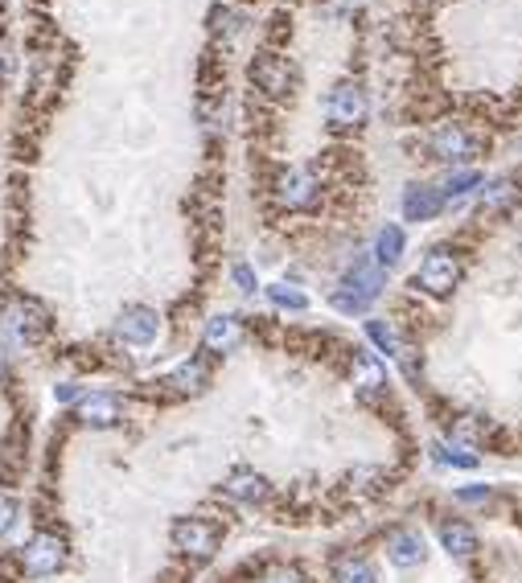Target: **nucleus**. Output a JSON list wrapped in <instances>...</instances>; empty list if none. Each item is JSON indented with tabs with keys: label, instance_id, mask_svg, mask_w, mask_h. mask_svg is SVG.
Listing matches in <instances>:
<instances>
[{
	"label": "nucleus",
	"instance_id": "nucleus-1",
	"mask_svg": "<svg viewBox=\"0 0 522 583\" xmlns=\"http://www.w3.org/2000/svg\"><path fill=\"white\" fill-rule=\"evenodd\" d=\"M251 82L272 99H288L292 87H297V74H292L288 57L272 54V49H259V54L251 57Z\"/></svg>",
	"mask_w": 522,
	"mask_h": 583
},
{
	"label": "nucleus",
	"instance_id": "nucleus-2",
	"mask_svg": "<svg viewBox=\"0 0 522 583\" xmlns=\"http://www.w3.org/2000/svg\"><path fill=\"white\" fill-rule=\"evenodd\" d=\"M432 152L440 156V161H473V156L485 152V136H477L473 128H465V123H444V128L432 136Z\"/></svg>",
	"mask_w": 522,
	"mask_h": 583
},
{
	"label": "nucleus",
	"instance_id": "nucleus-3",
	"mask_svg": "<svg viewBox=\"0 0 522 583\" xmlns=\"http://www.w3.org/2000/svg\"><path fill=\"white\" fill-rule=\"evenodd\" d=\"M325 115H329V123L341 131L362 128V120H366L362 87H358V82H338V87L329 90V99H325Z\"/></svg>",
	"mask_w": 522,
	"mask_h": 583
},
{
	"label": "nucleus",
	"instance_id": "nucleus-4",
	"mask_svg": "<svg viewBox=\"0 0 522 583\" xmlns=\"http://www.w3.org/2000/svg\"><path fill=\"white\" fill-rule=\"evenodd\" d=\"M62 563H67V542H62L58 534H34V538L26 542V550H21V571L34 575V579L54 575Z\"/></svg>",
	"mask_w": 522,
	"mask_h": 583
},
{
	"label": "nucleus",
	"instance_id": "nucleus-5",
	"mask_svg": "<svg viewBox=\"0 0 522 583\" xmlns=\"http://www.w3.org/2000/svg\"><path fill=\"white\" fill-rule=\"evenodd\" d=\"M415 284L432 296H448L456 284H461V267H456V259L448 251H428L423 263H420V271H415Z\"/></svg>",
	"mask_w": 522,
	"mask_h": 583
},
{
	"label": "nucleus",
	"instance_id": "nucleus-6",
	"mask_svg": "<svg viewBox=\"0 0 522 583\" xmlns=\"http://www.w3.org/2000/svg\"><path fill=\"white\" fill-rule=\"evenodd\" d=\"M218 526L214 522H202V517H182V522H173V547L185 550V555L193 558H210L218 550Z\"/></svg>",
	"mask_w": 522,
	"mask_h": 583
},
{
	"label": "nucleus",
	"instance_id": "nucleus-7",
	"mask_svg": "<svg viewBox=\"0 0 522 583\" xmlns=\"http://www.w3.org/2000/svg\"><path fill=\"white\" fill-rule=\"evenodd\" d=\"M276 197L288 210H308V205H317V177L305 169H284L276 181Z\"/></svg>",
	"mask_w": 522,
	"mask_h": 583
},
{
	"label": "nucleus",
	"instance_id": "nucleus-8",
	"mask_svg": "<svg viewBox=\"0 0 522 583\" xmlns=\"http://www.w3.org/2000/svg\"><path fill=\"white\" fill-rule=\"evenodd\" d=\"M157 328H161V317L152 308H144V304L124 308V312H120V320H116V333L124 337L128 345H152V341H157Z\"/></svg>",
	"mask_w": 522,
	"mask_h": 583
},
{
	"label": "nucleus",
	"instance_id": "nucleus-9",
	"mask_svg": "<svg viewBox=\"0 0 522 583\" xmlns=\"http://www.w3.org/2000/svg\"><path fill=\"white\" fill-rule=\"evenodd\" d=\"M382 284H387V271H382L374 259H358L354 267L346 271V279H341V287H346L354 300H362V304H371L374 296L382 292Z\"/></svg>",
	"mask_w": 522,
	"mask_h": 583
},
{
	"label": "nucleus",
	"instance_id": "nucleus-10",
	"mask_svg": "<svg viewBox=\"0 0 522 583\" xmlns=\"http://www.w3.org/2000/svg\"><path fill=\"white\" fill-rule=\"evenodd\" d=\"M9 328L21 337L26 345H34L37 337L46 333V312L37 300H29V296H17V300L9 304Z\"/></svg>",
	"mask_w": 522,
	"mask_h": 583
},
{
	"label": "nucleus",
	"instance_id": "nucleus-11",
	"mask_svg": "<svg viewBox=\"0 0 522 583\" xmlns=\"http://www.w3.org/2000/svg\"><path fill=\"white\" fill-rule=\"evenodd\" d=\"M387 558L395 567H420L428 558V547L415 530H391L387 534Z\"/></svg>",
	"mask_w": 522,
	"mask_h": 583
},
{
	"label": "nucleus",
	"instance_id": "nucleus-12",
	"mask_svg": "<svg viewBox=\"0 0 522 583\" xmlns=\"http://www.w3.org/2000/svg\"><path fill=\"white\" fill-rule=\"evenodd\" d=\"M440 210H444V193H440V189L412 185L403 193V218L407 222H428V218H436Z\"/></svg>",
	"mask_w": 522,
	"mask_h": 583
},
{
	"label": "nucleus",
	"instance_id": "nucleus-13",
	"mask_svg": "<svg viewBox=\"0 0 522 583\" xmlns=\"http://www.w3.org/2000/svg\"><path fill=\"white\" fill-rule=\"evenodd\" d=\"M78 419L87 427H116L120 423V399L116 394H87L78 402Z\"/></svg>",
	"mask_w": 522,
	"mask_h": 583
},
{
	"label": "nucleus",
	"instance_id": "nucleus-14",
	"mask_svg": "<svg viewBox=\"0 0 522 583\" xmlns=\"http://www.w3.org/2000/svg\"><path fill=\"white\" fill-rule=\"evenodd\" d=\"M226 493L235 501H243V505H259L267 497V481L259 473H251V468H239V473L226 476Z\"/></svg>",
	"mask_w": 522,
	"mask_h": 583
},
{
	"label": "nucleus",
	"instance_id": "nucleus-15",
	"mask_svg": "<svg viewBox=\"0 0 522 583\" xmlns=\"http://www.w3.org/2000/svg\"><path fill=\"white\" fill-rule=\"evenodd\" d=\"M354 386L362 394H374L387 386V370H382V361L374 358V353H366V349L354 353Z\"/></svg>",
	"mask_w": 522,
	"mask_h": 583
},
{
	"label": "nucleus",
	"instance_id": "nucleus-16",
	"mask_svg": "<svg viewBox=\"0 0 522 583\" xmlns=\"http://www.w3.org/2000/svg\"><path fill=\"white\" fill-rule=\"evenodd\" d=\"M239 320L235 317H210L206 320V349L210 353H231L239 345Z\"/></svg>",
	"mask_w": 522,
	"mask_h": 583
},
{
	"label": "nucleus",
	"instance_id": "nucleus-17",
	"mask_svg": "<svg viewBox=\"0 0 522 583\" xmlns=\"http://www.w3.org/2000/svg\"><path fill=\"white\" fill-rule=\"evenodd\" d=\"M440 542H444V550L453 558H469L473 547H477V538H473L469 522H444L440 526Z\"/></svg>",
	"mask_w": 522,
	"mask_h": 583
},
{
	"label": "nucleus",
	"instance_id": "nucleus-18",
	"mask_svg": "<svg viewBox=\"0 0 522 583\" xmlns=\"http://www.w3.org/2000/svg\"><path fill=\"white\" fill-rule=\"evenodd\" d=\"M333 579L338 583H379V575H374V563L362 555H346L333 563Z\"/></svg>",
	"mask_w": 522,
	"mask_h": 583
},
{
	"label": "nucleus",
	"instance_id": "nucleus-19",
	"mask_svg": "<svg viewBox=\"0 0 522 583\" xmlns=\"http://www.w3.org/2000/svg\"><path fill=\"white\" fill-rule=\"evenodd\" d=\"M403 246H407L403 230H399V226H382L379 238H374V263H379V267L399 263V259H403Z\"/></svg>",
	"mask_w": 522,
	"mask_h": 583
},
{
	"label": "nucleus",
	"instance_id": "nucleus-20",
	"mask_svg": "<svg viewBox=\"0 0 522 583\" xmlns=\"http://www.w3.org/2000/svg\"><path fill=\"white\" fill-rule=\"evenodd\" d=\"M161 386H173L177 394H193L206 386V366H202V361H185V366H177Z\"/></svg>",
	"mask_w": 522,
	"mask_h": 583
},
{
	"label": "nucleus",
	"instance_id": "nucleus-21",
	"mask_svg": "<svg viewBox=\"0 0 522 583\" xmlns=\"http://www.w3.org/2000/svg\"><path fill=\"white\" fill-rule=\"evenodd\" d=\"M267 300L280 304V308H292V312H305L308 308V296L297 292V287H288V284H272V287H267Z\"/></svg>",
	"mask_w": 522,
	"mask_h": 583
},
{
	"label": "nucleus",
	"instance_id": "nucleus-22",
	"mask_svg": "<svg viewBox=\"0 0 522 583\" xmlns=\"http://www.w3.org/2000/svg\"><path fill=\"white\" fill-rule=\"evenodd\" d=\"M366 337L379 345V353H395V358H399V349H403V345H399V337L391 333L387 320H366Z\"/></svg>",
	"mask_w": 522,
	"mask_h": 583
},
{
	"label": "nucleus",
	"instance_id": "nucleus-23",
	"mask_svg": "<svg viewBox=\"0 0 522 583\" xmlns=\"http://www.w3.org/2000/svg\"><path fill=\"white\" fill-rule=\"evenodd\" d=\"M481 185V172H456V177H448V185L444 189H440V193H444V197H465V193H469V189H477Z\"/></svg>",
	"mask_w": 522,
	"mask_h": 583
},
{
	"label": "nucleus",
	"instance_id": "nucleus-24",
	"mask_svg": "<svg viewBox=\"0 0 522 583\" xmlns=\"http://www.w3.org/2000/svg\"><path fill=\"white\" fill-rule=\"evenodd\" d=\"M485 202L489 205H514L518 202V185H514V181H494L489 193H485Z\"/></svg>",
	"mask_w": 522,
	"mask_h": 583
},
{
	"label": "nucleus",
	"instance_id": "nucleus-25",
	"mask_svg": "<svg viewBox=\"0 0 522 583\" xmlns=\"http://www.w3.org/2000/svg\"><path fill=\"white\" fill-rule=\"evenodd\" d=\"M436 460H444V464H453V468H473V464H477V456H473V452L448 448V443H440V448H436Z\"/></svg>",
	"mask_w": 522,
	"mask_h": 583
},
{
	"label": "nucleus",
	"instance_id": "nucleus-26",
	"mask_svg": "<svg viewBox=\"0 0 522 583\" xmlns=\"http://www.w3.org/2000/svg\"><path fill=\"white\" fill-rule=\"evenodd\" d=\"M13 522H17V501L9 493H0V534H9Z\"/></svg>",
	"mask_w": 522,
	"mask_h": 583
},
{
	"label": "nucleus",
	"instance_id": "nucleus-27",
	"mask_svg": "<svg viewBox=\"0 0 522 583\" xmlns=\"http://www.w3.org/2000/svg\"><path fill=\"white\" fill-rule=\"evenodd\" d=\"M231 279H235V284H239V292H256V271H251L247 267V263H235V267H231Z\"/></svg>",
	"mask_w": 522,
	"mask_h": 583
},
{
	"label": "nucleus",
	"instance_id": "nucleus-28",
	"mask_svg": "<svg viewBox=\"0 0 522 583\" xmlns=\"http://www.w3.org/2000/svg\"><path fill=\"white\" fill-rule=\"evenodd\" d=\"M264 583H305V575L292 571V567H280V571H272Z\"/></svg>",
	"mask_w": 522,
	"mask_h": 583
},
{
	"label": "nucleus",
	"instance_id": "nucleus-29",
	"mask_svg": "<svg viewBox=\"0 0 522 583\" xmlns=\"http://www.w3.org/2000/svg\"><path fill=\"white\" fill-rule=\"evenodd\" d=\"M456 440H465V443H477V423H456Z\"/></svg>",
	"mask_w": 522,
	"mask_h": 583
},
{
	"label": "nucleus",
	"instance_id": "nucleus-30",
	"mask_svg": "<svg viewBox=\"0 0 522 583\" xmlns=\"http://www.w3.org/2000/svg\"><path fill=\"white\" fill-rule=\"evenodd\" d=\"M485 497V489H481V484H473V489H461V501H481Z\"/></svg>",
	"mask_w": 522,
	"mask_h": 583
},
{
	"label": "nucleus",
	"instance_id": "nucleus-31",
	"mask_svg": "<svg viewBox=\"0 0 522 583\" xmlns=\"http://www.w3.org/2000/svg\"><path fill=\"white\" fill-rule=\"evenodd\" d=\"M54 394H58L62 402H70V399H75V394H78V386H70V382H67V386H58V390H54Z\"/></svg>",
	"mask_w": 522,
	"mask_h": 583
},
{
	"label": "nucleus",
	"instance_id": "nucleus-32",
	"mask_svg": "<svg viewBox=\"0 0 522 583\" xmlns=\"http://www.w3.org/2000/svg\"><path fill=\"white\" fill-rule=\"evenodd\" d=\"M0 370H5V353H0Z\"/></svg>",
	"mask_w": 522,
	"mask_h": 583
}]
</instances>
